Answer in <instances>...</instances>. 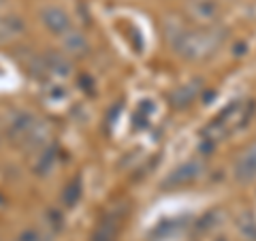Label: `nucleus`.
Segmentation results:
<instances>
[{"label":"nucleus","mask_w":256,"mask_h":241,"mask_svg":"<svg viewBox=\"0 0 256 241\" xmlns=\"http://www.w3.org/2000/svg\"><path fill=\"white\" fill-rule=\"evenodd\" d=\"M164 34L171 50L188 62L212 60L226 43V30L220 26H188L178 20L164 24Z\"/></svg>","instance_id":"nucleus-1"},{"label":"nucleus","mask_w":256,"mask_h":241,"mask_svg":"<svg viewBox=\"0 0 256 241\" xmlns=\"http://www.w3.org/2000/svg\"><path fill=\"white\" fill-rule=\"evenodd\" d=\"M254 109H256L254 100H235V102H230L228 107H224L220 114L203 128V132H201L203 141H207L210 146H214V143L222 141L226 134L237 132L239 128H244L248 122H250Z\"/></svg>","instance_id":"nucleus-2"},{"label":"nucleus","mask_w":256,"mask_h":241,"mask_svg":"<svg viewBox=\"0 0 256 241\" xmlns=\"http://www.w3.org/2000/svg\"><path fill=\"white\" fill-rule=\"evenodd\" d=\"M222 11L220 0H186L184 4V13L194 26H218Z\"/></svg>","instance_id":"nucleus-3"},{"label":"nucleus","mask_w":256,"mask_h":241,"mask_svg":"<svg viewBox=\"0 0 256 241\" xmlns=\"http://www.w3.org/2000/svg\"><path fill=\"white\" fill-rule=\"evenodd\" d=\"M203 171H205L203 160H188V162L180 164L178 168H173V171L162 180L160 188H164V190H180V188H186V186L194 184L198 178H201Z\"/></svg>","instance_id":"nucleus-4"},{"label":"nucleus","mask_w":256,"mask_h":241,"mask_svg":"<svg viewBox=\"0 0 256 241\" xmlns=\"http://www.w3.org/2000/svg\"><path fill=\"white\" fill-rule=\"evenodd\" d=\"M41 24L52 32V34L64 36L68 30H73V24H70V15L62 9V6H43L41 9Z\"/></svg>","instance_id":"nucleus-5"},{"label":"nucleus","mask_w":256,"mask_h":241,"mask_svg":"<svg viewBox=\"0 0 256 241\" xmlns=\"http://www.w3.org/2000/svg\"><path fill=\"white\" fill-rule=\"evenodd\" d=\"M38 120L28 114V111H13L11 118H9V124H6V134L9 139L15 143H24L28 139V134L32 132V128Z\"/></svg>","instance_id":"nucleus-6"},{"label":"nucleus","mask_w":256,"mask_h":241,"mask_svg":"<svg viewBox=\"0 0 256 241\" xmlns=\"http://www.w3.org/2000/svg\"><path fill=\"white\" fill-rule=\"evenodd\" d=\"M201 92H203V79H190V82L178 86L169 94V102L175 109H186L198 98Z\"/></svg>","instance_id":"nucleus-7"},{"label":"nucleus","mask_w":256,"mask_h":241,"mask_svg":"<svg viewBox=\"0 0 256 241\" xmlns=\"http://www.w3.org/2000/svg\"><path fill=\"white\" fill-rule=\"evenodd\" d=\"M233 173H235V180L242 184L256 180V141L250 143V146L242 152V156H239L235 162Z\"/></svg>","instance_id":"nucleus-8"},{"label":"nucleus","mask_w":256,"mask_h":241,"mask_svg":"<svg viewBox=\"0 0 256 241\" xmlns=\"http://www.w3.org/2000/svg\"><path fill=\"white\" fill-rule=\"evenodd\" d=\"M62 47L68 56H86L90 52V43H88L84 32H79V30H68L62 36Z\"/></svg>","instance_id":"nucleus-9"},{"label":"nucleus","mask_w":256,"mask_h":241,"mask_svg":"<svg viewBox=\"0 0 256 241\" xmlns=\"http://www.w3.org/2000/svg\"><path fill=\"white\" fill-rule=\"evenodd\" d=\"M43 64H45V70H50V73L58 75V77H66V75H70V70H73V64H70V60L64 54H60V52L45 54Z\"/></svg>","instance_id":"nucleus-10"},{"label":"nucleus","mask_w":256,"mask_h":241,"mask_svg":"<svg viewBox=\"0 0 256 241\" xmlns=\"http://www.w3.org/2000/svg\"><path fill=\"white\" fill-rule=\"evenodd\" d=\"M52 136V128L47 126V122H38L34 124V128H32V132L28 134V139L24 141V146H28V148H38V150H45L47 146V139Z\"/></svg>","instance_id":"nucleus-11"},{"label":"nucleus","mask_w":256,"mask_h":241,"mask_svg":"<svg viewBox=\"0 0 256 241\" xmlns=\"http://www.w3.org/2000/svg\"><path fill=\"white\" fill-rule=\"evenodd\" d=\"M24 30H26V26H24V22L18 18V15L0 18V41H6V38L20 36Z\"/></svg>","instance_id":"nucleus-12"},{"label":"nucleus","mask_w":256,"mask_h":241,"mask_svg":"<svg viewBox=\"0 0 256 241\" xmlns=\"http://www.w3.org/2000/svg\"><path fill=\"white\" fill-rule=\"evenodd\" d=\"M235 226L239 230V235H242L244 239L248 241H256V218H254V214H239L237 216V220H235Z\"/></svg>","instance_id":"nucleus-13"},{"label":"nucleus","mask_w":256,"mask_h":241,"mask_svg":"<svg viewBox=\"0 0 256 241\" xmlns=\"http://www.w3.org/2000/svg\"><path fill=\"white\" fill-rule=\"evenodd\" d=\"M79 196H82V182L73 180L66 184V188L62 190V205L64 207H75Z\"/></svg>","instance_id":"nucleus-14"},{"label":"nucleus","mask_w":256,"mask_h":241,"mask_svg":"<svg viewBox=\"0 0 256 241\" xmlns=\"http://www.w3.org/2000/svg\"><path fill=\"white\" fill-rule=\"evenodd\" d=\"M56 164V152L52 148H45L41 152V156H38L36 160V164H34V171L38 175H43V173H50L52 171V166Z\"/></svg>","instance_id":"nucleus-15"},{"label":"nucleus","mask_w":256,"mask_h":241,"mask_svg":"<svg viewBox=\"0 0 256 241\" xmlns=\"http://www.w3.org/2000/svg\"><path fill=\"white\" fill-rule=\"evenodd\" d=\"M116 226H118V224H116L114 220L102 222L100 226L96 228L92 241H114V239H116Z\"/></svg>","instance_id":"nucleus-16"},{"label":"nucleus","mask_w":256,"mask_h":241,"mask_svg":"<svg viewBox=\"0 0 256 241\" xmlns=\"http://www.w3.org/2000/svg\"><path fill=\"white\" fill-rule=\"evenodd\" d=\"M220 218V212H207L201 220L196 222V230H201V232H210L216 228V220Z\"/></svg>","instance_id":"nucleus-17"},{"label":"nucleus","mask_w":256,"mask_h":241,"mask_svg":"<svg viewBox=\"0 0 256 241\" xmlns=\"http://www.w3.org/2000/svg\"><path fill=\"white\" fill-rule=\"evenodd\" d=\"M20 241H45V239H43V235H41V232H38V230L30 228V230H26V232H22Z\"/></svg>","instance_id":"nucleus-18"},{"label":"nucleus","mask_w":256,"mask_h":241,"mask_svg":"<svg viewBox=\"0 0 256 241\" xmlns=\"http://www.w3.org/2000/svg\"><path fill=\"white\" fill-rule=\"evenodd\" d=\"M4 2H6V0H0V6H2V4H4Z\"/></svg>","instance_id":"nucleus-19"},{"label":"nucleus","mask_w":256,"mask_h":241,"mask_svg":"<svg viewBox=\"0 0 256 241\" xmlns=\"http://www.w3.org/2000/svg\"><path fill=\"white\" fill-rule=\"evenodd\" d=\"M218 241H224V239H222V237H220V239H218Z\"/></svg>","instance_id":"nucleus-20"}]
</instances>
